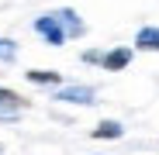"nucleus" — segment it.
<instances>
[{
    "label": "nucleus",
    "mask_w": 159,
    "mask_h": 155,
    "mask_svg": "<svg viewBox=\"0 0 159 155\" xmlns=\"http://www.w3.org/2000/svg\"><path fill=\"white\" fill-rule=\"evenodd\" d=\"M0 155H4V145H0Z\"/></svg>",
    "instance_id": "nucleus-8"
},
{
    "label": "nucleus",
    "mask_w": 159,
    "mask_h": 155,
    "mask_svg": "<svg viewBox=\"0 0 159 155\" xmlns=\"http://www.w3.org/2000/svg\"><path fill=\"white\" fill-rule=\"evenodd\" d=\"M35 28H38V31H42V35L52 41V45H62V38H66V31H59L56 24H52V17H42V21L35 24Z\"/></svg>",
    "instance_id": "nucleus-5"
},
{
    "label": "nucleus",
    "mask_w": 159,
    "mask_h": 155,
    "mask_svg": "<svg viewBox=\"0 0 159 155\" xmlns=\"http://www.w3.org/2000/svg\"><path fill=\"white\" fill-rule=\"evenodd\" d=\"M24 76H28V83H38V86H59L62 83V76L52 69H28Z\"/></svg>",
    "instance_id": "nucleus-3"
},
{
    "label": "nucleus",
    "mask_w": 159,
    "mask_h": 155,
    "mask_svg": "<svg viewBox=\"0 0 159 155\" xmlns=\"http://www.w3.org/2000/svg\"><path fill=\"white\" fill-rule=\"evenodd\" d=\"M128 62H131V48H111L107 55L100 59V66L107 69V72H118V69H125Z\"/></svg>",
    "instance_id": "nucleus-1"
},
{
    "label": "nucleus",
    "mask_w": 159,
    "mask_h": 155,
    "mask_svg": "<svg viewBox=\"0 0 159 155\" xmlns=\"http://www.w3.org/2000/svg\"><path fill=\"white\" fill-rule=\"evenodd\" d=\"M0 103H4V107H14V110H24V107H31V103L24 100L21 93H14V90H4V86H0Z\"/></svg>",
    "instance_id": "nucleus-6"
},
{
    "label": "nucleus",
    "mask_w": 159,
    "mask_h": 155,
    "mask_svg": "<svg viewBox=\"0 0 159 155\" xmlns=\"http://www.w3.org/2000/svg\"><path fill=\"white\" fill-rule=\"evenodd\" d=\"M125 135V127L118 124V121H100L93 131H90V138H97V141H114V138H121Z\"/></svg>",
    "instance_id": "nucleus-2"
},
{
    "label": "nucleus",
    "mask_w": 159,
    "mask_h": 155,
    "mask_svg": "<svg viewBox=\"0 0 159 155\" xmlns=\"http://www.w3.org/2000/svg\"><path fill=\"white\" fill-rule=\"evenodd\" d=\"M90 90H69V93H62V100H73V103H90Z\"/></svg>",
    "instance_id": "nucleus-7"
},
{
    "label": "nucleus",
    "mask_w": 159,
    "mask_h": 155,
    "mask_svg": "<svg viewBox=\"0 0 159 155\" xmlns=\"http://www.w3.org/2000/svg\"><path fill=\"white\" fill-rule=\"evenodd\" d=\"M135 45L145 48V52H159V28H142L139 38H135Z\"/></svg>",
    "instance_id": "nucleus-4"
}]
</instances>
